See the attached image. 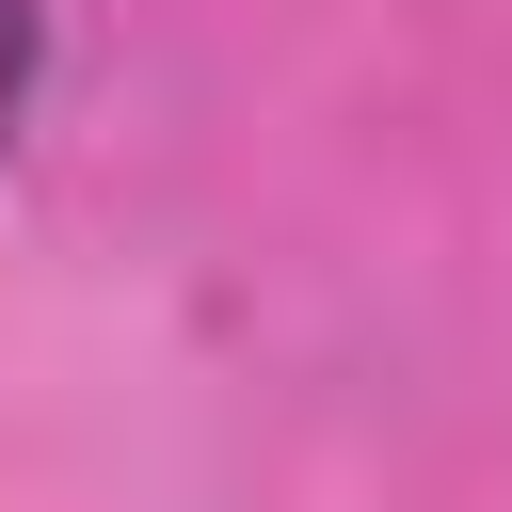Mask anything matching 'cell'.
<instances>
[{
    "mask_svg": "<svg viewBox=\"0 0 512 512\" xmlns=\"http://www.w3.org/2000/svg\"><path fill=\"white\" fill-rule=\"evenodd\" d=\"M32 64H48V0H0V128L32 112Z\"/></svg>",
    "mask_w": 512,
    "mask_h": 512,
    "instance_id": "obj_1",
    "label": "cell"
}]
</instances>
